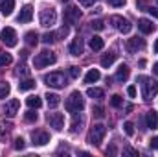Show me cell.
<instances>
[{"instance_id":"6da1fadb","label":"cell","mask_w":158,"mask_h":157,"mask_svg":"<svg viewBox=\"0 0 158 157\" xmlns=\"http://www.w3.org/2000/svg\"><path fill=\"white\" fill-rule=\"evenodd\" d=\"M138 81L142 85V96H143V100L145 102H151L158 94V81L153 78H147V76H140Z\"/></svg>"},{"instance_id":"7a4b0ae2","label":"cell","mask_w":158,"mask_h":157,"mask_svg":"<svg viewBox=\"0 0 158 157\" xmlns=\"http://www.w3.org/2000/svg\"><path fill=\"white\" fill-rule=\"evenodd\" d=\"M64 107H66V111L68 113H81L83 109H85V98H83V94L79 92V91H74L68 98H66V104H64Z\"/></svg>"},{"instance_id":"3957f363","label":"cell","mask_w":158,"mask_h":157,"mask_svg":"<svg viewBox=\"0 0 158 157\" xmlns=\"http://www.w3.org/2000/svg\"><path fill=\"white\" fill-rule=\"evenodd\" d=\"M44 83L53 89H63L68 85V78L64 76V72H50L44 76Z\"/></svg>"},{"instance_id":"277c9868","label":"cell","mask_w":158,"mask_h":157,"mask_svg":"<svg viewBox=\"0 0 158 157\" xmlns=\"http://www.w3.org/2000/svg\"><path fill=\"white\" fill-rule=\"evenodd\" d=\"M105 135H107V128L103 124H96V126H92V129L88 133V142L94 144V146H99L103 142Z\"/></svg>"},{"instance_id":"5b68a950","label":"cell","mask_w":158,"mask_h":157,"mask_svg":"<svg viewBox=\"0 0 158 157\" xmlns=\"http://www.w3.org/2000/svg\"><path fill=\"white\" fill-rule=\"evenodd\" d=\"M55 61H57V57H55L53 52L42 50L40 54H37V57L33 59V65H35V69H44V67H48V65H53Z\"/></svg>"},{"instance_id":"8992f818","label":"cell","mask_w":158,"mask_h":157,"mask_svg":"<svg viewBox=\"0 0 158 157\" xmlns=\"http://www.w3.org/2000/svg\"><path fill=\"white\" fill-rule=\"evenodd\" d=\"M40 26H44V28H50V26H53L55 22H57V13H55V9H52V7H44L42 11H40Z\"/></svg>"},{"instance_id":"52a82bcc","label":"cell","mask_w":158,"mask_h":157,"mask_svg":"<svg viewBox=\"0 0 158 157\" xmlns=\"http://www.w3.org/2000/svg\"><path fill=\"white\" fill-rule=\"evenodd\" d=\"M17 32L13 30V28H4L2 32H0V41L6 44V46H9V48H13V46H17Z\"/></svg>"},{"instance_id":"ba28073f","label":"cell","mask_w":158,"mask_h":157,"mask_svg":"<svg viewBox=\"0 0 158 157\" xmlns=\"http://www.w3.org/2000/svg\"><path fill=\"white\" fill-rule=\"evenodd\" d=\"M110 22L114 24V28L121 32V34H129L131 30H132V24H131V20L129 19H123L121 15H114L112 19H110Z\"/></svg>"},{"instance_id":"9c48e42d","label":"cell","mask_w":158,"mask_h":157,"mask_svg":"<svg viewBox=\"0 0 158 157\" xmlns=\"http://www.w3.org/2000/svg\"><path fill=\"white\" fill-rule=\"evenodd\" d=\"M46 120H48L50 128H53L55 131H61L63 126H64V115L63 113H48Z\"/></svg>"},{"instance_id":"30bf717a","label":"cell","mask_w":158,"mask_h":157,"mask_svg":"<svg viewBox=\"0 0 158 157\" xmlns=\"http://www.w3.org/2000/svg\"><path fill=\"white\" fill-rule=\"evenodd\" d=\"M64 22L66 24H76L79 22V19H81V9L76 7V6H70V7H66L64 9Z\"/></svg>"},{"instance_id":"8fae6325","label":"cell","mask_w":158,"mask_h":157,"mask_svg":"<svg viewBox=\"0 0 158 157\" xmlns=\"http://www.w3.org/2000/svg\"><path fill=\"white\" fill-rule=\"evenodd\" d=\"M31 141L37 146H44L46 142H50V135L44 129H35V131H31Z\"/></svg>"},{"instance_id":"7c38bea8","label":"cell","mask_w":158,"mask_h":157,"mask_svg":"<svg viewBox=\"0 0 158 157\" xmlns=\"http://www.w3.org/2000/svg\"><path fill=\"white\" fill-rule=\"evenodd\" d=\"M19 107H20V102L17 100V98H13V100H9V102H6V105H4V115L6 117H15L17 113H19Z\"/></svg>"},{"instance_id":"4fadbf2b","label":"cell","mask_w":158,"mask_h":157,"mask_svg":"<svg viewBox=\"0 0 158 157\" xmlns=\"http://www.w3.org/2000/svg\"><path fill=\"white\" fill-rule=\"evenodd\" d=\"M143 48H145V41L142 37H132V39L127 41V50L131 54H136L138 50H143Z\"/></svg>"},{"instance_id":"5bb4252c","label":"cell","mask_w":158,"mask_h":157,"mask_svg":"<svg viewBox=\"0 0 158 157\" xmlns=\"http://www.w3.org/2000/svg\"><path fill=\"white\" fill-rule=\"evenodd\" d=\"M31 19H33V7L28 4V6H24V7L20 9V13H19L17 20H19V22H22V24H26V22H30Z\"/></svg>"},{"instance_id":"9a60e30c","label":"cell","mask_w":158,"mask_h":157,"mask_svg":"<svg viewBox=\"0 0 158 157\" xmlns=\"http://www.w3.org/2000/svg\"><path fill=\"white\" fill-rule=\"evenodd\" d=\"M83 48H85V44H83V39L81 37H76V39L70 43V46H68V50H70L72 56H81L83 54Z\"/></svg>"},{"instance_id":"2e32d148","label":"cell","mask_w":158,"mask_h":157,"mask_svg":"<svg viewBox=\"0 0 158 157\" xmlns=\"http://www.w3.org/2000/svg\"><path fill=\"white\" fill-rule=\"evenodd\" d=\"M138 30L142 34H153L155 32V24L149 20V19H140L138 20Z\"/></svg>"},{"instance_id":"e0dca14e","label":"cell","mask_w":158,"mask_h":157,"mask_svg":"<svg viewBox=\"0 0 158 157\" xmlns=\"http://www.w3.org/2000/svg\"><path fill=\"white\" fill-rule=\"evenodd\" d=\"M13 9H15V0H0V11H2V15L9 17L13 13Z\"/></svg>"},{"instance_id":"ac0fdd59","label":"cell","mask_w":158,"mask_h":157,"mask_svg":"<svg viewBox=\"0 0 158 157\" xmlns=\"http://www.w3.org/2000/svg\"><path fill=\"white\" fill-rule=\"evenodd\" d=\"M145 126H147L149 129H156L158 128V113L156 111H149V113L145 115Z\"/></svg>"},{"instance_id":"d6986e66","label":"cell","mask_w":158,"mask_h":157,"mask_svg":"<svg viewBox=\"0 0 158 157\" xmlns=\"http://www.w3.org/2000/svg\"><path fill=\"white\" fill-rule=\"evenodd\" d=\"M83 124H85V117H83L81 113H79V115L76 113V117H74L72 124H70V131H72V133H77V131H81Z\"/></svg>"},{"instance_id":"ffe728a7","label":"cell","mask_w":158,"mask_h":157,"mask_svg":"<svg viewBox=\"0 0 158 157\" xmlns=\"http://www.w3.org/2000/svg\"><path fill=\"white\" fill-rule=\"evenodd\" d=\"M129 74H131V69H129L127 65H121L118 69V72H116V79H118L119 83H123V81L129 79Z\"/></svg>"},{"instance_id":"44dd1931","label":"cell","mask_w":158,"mask_h":157,"mask_svg":"<svg viewBox=\"0 0 158 157\" xmlns=\"http://www.w3.org/2000/svg\"><path fill=\"white\" fill-rule=\"evenodd\" d=\"M116 57H118V54H116V52H109V54H105V56L101 57V65H103L105 69H109V67L116 61Z\"/></svg>"},{"instance_id":"7402d4cb","label":"cell","mask_w":158,"mask_h":157,"mask_svg":"<svg viewBox=\"0 0 158 157\" xmlns=\"http://www.w3.org/2000/svg\"><path fill=\"white\" fill-rule=\"evenodd\" d=\"M46 102H48V107H57L59 104H61V96L59 94H55V92H48L46 94Z\"/></svg>"},{"instance_id":"603a6c76","label":"cell","mask_w":158,"mask_h":157,"mask_svg":"<svg viewBox=\"0 0 158 157\" xmlns=\"http://www.w3.org/2000/svg\"><path fill=\"white\" fill-rule=\"evenodd\" d=\"M99 78H101L99 70H98V69H92V70H88V74L85 76V83H96Z\"/></svg>"},{"instance_id":"cb8c5ba5","label":"cell","mask_w":158,"mask_h":157,"mask_svg":"<svg viewBox=\"0 0 158 157\" xmlns=\"http://www.w3.org/2000/svg\"><path fill=\"white\" fill-rule=\"evenodd\" d=\"M31 89H35V79L26 78L19 83V91H31Z\"/></svg>"},{"instance_id":"d4e9b609","label":"cell","mask_w":158,"mask_h":157,"mask_svg":"<svg viewBox=\"0 0 158 157\" xmlns=\"http://www.w3.org/2000/svg\"><path fill=\"white\" fill-rule=\"evenodd\" d=\"M86 94H88L90 98H96V100H101V98H105V92H103V89H98V87H90V89L86 91Z\"/></svg>"},{"instance_id":"484cf974","label":"cell","mask_w":158,"mask_h":157,"mask_svg":"<svg viewBox=\"0 0 158 157\" xmlns=\"http://www.w3.org/2000/svg\"><path fill=\"white\" fill-rule=\"evenodd\" d=\"M103 46H105V43H103V39H101L99 35H94V37L90 39V48H92V50L98 52V50H101Z\"/></svg>"},{"instance_id":"4316f807","label":"cell","mask_w":158,"mask_h":157,"mask_svg":"<svg viewBox=\"0 0 158 157\" xmlns=\"http://www.w3.org/2000/svg\"><path fill=\"white\" fill-rule=\"evenodd\" d=\"M26 104H28V107H35V109H39L40 105H42V100H40L39 96H30L28 100H26Z\"/></svg>"},{"instance_id":"83f0119b","label":"cell","mask_w":158,"mask_h":157,"mask_svg":"<svg viewBox=\"0 0 158 157\" xmlns=\"http://www.w3.org/2000/svg\"><path fill=\"white\" fill-rule=\"evenodd\" d=\"M24 39H26V43H28L30 46H35V44L39 43V35H37L35 32H28V34L24 35Z\"/></svg>"},{"instance_id":"f1b7e54d","label":"cell","mask_w":158,"mask_h":157,"mask_svg":"<svg viewBox=\"0 0 158 157\" xmlns=\"http://www.w3.org/2000/svg\"><path fill=\"white\" fill-rule=\"evenodd\" d=\"M40 41H42L44 44H53V43H57V41H59V37H57V32H55V34H44Z\"/></svg>"},{"instance_id":"f546056e","label":"cell","mask_w":158,"mask_h":157,"mask_svg":"<svg viewBox=\"0 0 158 157\" xmlns=\"http://www.w3.org/2000/svg\"><path fill=\"white\" fill-rule=\"evenodd\" d=\"M11 61H13V57L7 52H0V67H7V65H11Z\"/></svg>"},{"instance_id":"4dcf8cb0","label":"cell","mask_w":158,"mask_h":157,"mask_svg":"<svg viewBox=\"0 0 158 157\" xmlns=\"http://www.w3.org/2000/svg\"><path fill=\"white\" fill-rule=\"evenodd\" d=\"M9 91H11L9 83H6V81H0V98H6V96L9 94Z\"/></svg>"},{"instance_id":"1f68e13d","label":"cell","mask_w":158,"mask_h":157,"mask_svg":"<svg viewBox=\"0 0 158 157\" xmlns=\"http://www.w3.org/2000/svg\"><path fill=\"white\" fill-rule=\"evenodd\" d=\"M92 115L96 118H103L105 117V109H103L101 105H96V107H92Z\"/></svg>"},{"instance_id":"d6a6232c","label":"cell","mask_w":158,"mask_h":157,"mask_svg":"<svg viewBox=\"0 0 158 157\" xmlns=\"http://www.w3.org/2000/svg\"><path fill=\"white\" fill-rule=\"evenodd\" d=\"M28 74H30V69H28L24 63L17 67V76H28Z\"/></svg>"},{"instance_id":"836d02e7","label":"cell","mask_w":158,"mask_h":157,"mask_svg":"<svg viewBox=\"0 0 158 157\" xmlns=\"http://www.w3.org/2000/svg\"><path fill=\"white\" fill-rule=\"evenodd\" d=\"M123 129H125V133H127L129 137L134 135V124H132V122H125V124H123Z\"/></svg>"},{"instance_id":"e575fe53","label":"cell","mask_w":158,"mask_h":157,"mask_svg":"<svg viewBox=\"0 0 158 157\" xmlns=\"http://www.w3.org/2000/svg\"><path fill=\"white\" fill-rule=\"evenodd\" d=\"M121 104H123V100H121L119 94H114V96L110 98V105H112V107H121Z\"/></svg>"},{"instance_id":"d590c367","label":"cell","mask_w":158,"mask_h":157,"mask_svg":"<svg viewBox=\"0 0 158 157\" xmlns=\"http://www.w3.org/2000/svg\"><path fill=\"white\" fill-rule=\"evenodd\" d=\"M24 118H26V122H35L39 117H37V113H33V111H28V113L24 115Z\"/></svg>"},{"instance_id":"8d00e7d4","label":"cell","mask_w":158,"mask_h":157,"mask_svg":"<svg viewBox=\"0 0 158 157\" xmlns=\"http://www.w3.org/2000/svg\"><path fill=\"white\" fill-rule=\"evenodd\" d=\"M90 26H92L94 30H98V32L105 28V24H103V20H92V24H90Z\"/></svg>"},{"instance_id":"74e56055","label":"cell","mask_w":158,"mask_h":157,"mask_svg":"<svg viewBox=\"0 0 158 157\" xmlns=\"http://www.w3.org/2000/svg\"><path fill=\"white\" fill-rule=\"evenodd\" d=\"M24 146H26V144H24V139H22V137H17V139H15V148H17V150H24Z\"/></svg>"},{"instance_id":"f35d334b","label":"cell","mask_w":158,"mask_h":157,"mask_svg":"<svg viewBox=\"0 0 158 157\" xmlns=\"http://www.w3.org/2000/svg\"><path fill=\"white\" fill-rule=\"evenodd\" d=\"M79 74H81V69L79 67H70V76L72 78H79Z\"/></svg>"},{"instance_id":"ab89813d","label":"cell","mask_w":158,"mask_h":157,"mask_svg":"<svg viewBox=\"0 0 158 157\" xmlns=\"http://www.w3.org/2000/svg\"><path fill=\"white\" fill-rule=\"evenodd\" d=\"M109 4L114 6V7H121V6L125 4V0H109Z\"/></svg>"},{"instance_id":"60d3db41","label":"cell","mask_w":158,"mask_h":157,"mask_svg":"<svg viewBox=\"0 0 158 157\" xmlns=\"http://www.w3.org/2000/svg\"><path fill=\"white\" fill-rule=\"evenodd\" d=\"M127 94H129L131 98H134V96H136V87H134V85H131V87H127Z\"/></svg>"},{"instance_id":"b9f144b4","label":"cell","mask_w":158,"mask_h":157,"mask_svg":"<svg viewBox=\"0 0 158 157\" xmlns=\"http://www.w3.org/2000/svg\"><path fill=\"white\" fill-rule=\"evenodd\" d=\"M149 146H151L153 150H158V137H153V139L149 141Z\"/></svg>"},{"instance_id":"7bdbcfd3","label":"cell","mask_w":158,"mask_h":157,"mask_svg":"<svg viewBox=\"0 0 158 157\" xmlns=\"http://www.w3.org/2000/svg\"><path fill=\"white\" fill-rule=\"evenodd\" d=\"M136 6H138V9H147V0H138Z\"/></svg>"},{"instance_id":"ee69618b","label":"cell","mask_w":158,"mask_h":157,"mask_svg":"<svg viewBox=\"0 0 158 157\" xmlns=\"http://www.w3.org/2000/svg\"><path fill=\"white\" fill-rule=\"evenodd\" d=\"M94 2H96V0H79V4H81V6H85V7H88V6H92Z\"/></svg>"},{"instance_id":"f6af8a7d","label":"cell","mask_w":158,"mask_h":157,"mask_svg":"<svg viewBox=\"0 0 158 157\" xmlns=\"http://www.w3.org/2000/svg\"><path fill=\"white\" fill-rule=\"evenodd\" d=\"M147 11H149L155 19H158V9H156V7H147Z\"/></svg>"},{"instance_id":"bcb514c9","label":"cell","mask_w":158,"mask_h":157,"mask_svg":"<svg viewBox=\"0 0 158 157\" xmlns=\"http://www.w3.org/2000/svg\"><path fill=\"white\" fill-rule=\"evenodd\" d=\"M123 154H125V155H138V152H136V150H132V148H127Z\"/></svg>"},{"instance_id":"7dc6e473","label":"cell","mask_w":158,"mask_h":157,"mask_svg":"<svg viewBox=\"0 0 158 157\" xmlns=\"http://www.w3.org/2000/svg\"><path fill=\"white\" fill-rule=\"evenodd\" d=\"M107 154H110V155H116V146H110V148H107Z\"/></svg>"},{"instance_id":"c3c4849f","label":"cell","mask_w":158,"mask_h":157,"mask_svg":"<svg viewBox=\"0 0 158 157\" xmlns=\"http://www.w3.org/2000/svg\"><path fill=\"white\" fill-rule=\"evenodd\" d=\"M153 70H155V74L158 76V63H155V69H153Z\"/></svg>"},{"instance_id":"681fc988","label":"cell","mask_w":158,"mask_h":157,"mask_svg":"<svg viewBox=\"0 0 158 157\" xmlns=\"http://www.w3.org/2000/svg\"><path fill=\"white\" fill-rule=\"evenodd\" d=\"M155 52L158 54V39H156V43H155Z\"/></svg>"},{"instance_id":"f907efd6","label":"cell","mask_w":158,"mask_h":157,"mask_svg":"<svg viewBox=\"0 0 158 157\" xmlns=\"http://www.w3.org/2000/svg\"><path fill=\"white\" fill-rule=\"evenodd\" d=\"M2 137H6V133H4V131L0 129V139H2Z\"/></svg>"},{"instance_id":"816d5d0a","label":"cell","mask_w":158,"mask_h":157,"mask_svg":"<svg viewBox=\"0 0 158 157\" xmlns=\"http://www.w3.org/2000/svg\"><path fill=\"white\" fill-rule=\"evenodd\" d=\"M61 2H63V4H66V2H70V0H61Z\"/></svg>"},{"instance_id":"f5cc1de1","label":"cell","mask_w":158,"mask_h":157,"mask_svg":"<svg viewBox=\"0 0 158 157\" xmlns=\"http://www.w3.org/2000/svg\"><path fill=\"white\" fill-rule=\"evenodd\" d=\"M156 2H158V0H156Z\"/></svg>"}]
</instances>
